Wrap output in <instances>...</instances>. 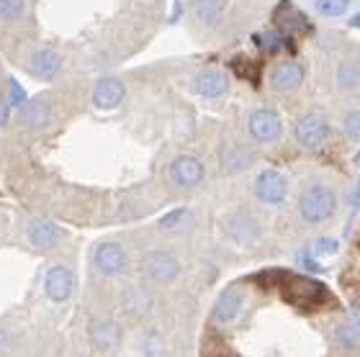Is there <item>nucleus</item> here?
<instances>
[{"mask_svg":"<svg viewBox=\"0 0 360 357\" xmlns=\"http://www.w3.org/2000/svg\"><path fill=\"white\" fill-rule=\"evenodd\" d=\"M281 296H283L285 304L299 306V309H314V306H322L330 298V290L314 278L285 275L283 283H281Z\"/></svg>","mask_w":360,"mask_h":357,"instance_id":"1","label":"nucleus"},{"mask_svg":"<svg viewBox=\"0 0 360 357\" xmlns=\"http://www.w3.org/2000/svg\"><path fill=\"white\" fill-rule=\"evenodd\" d=\"M338 211V195L335 190L322 183L309 186L299 198V214L307 223H324L330 221Z\"/></svg>","mask_w":360,"mask_h":357,"instance_id":"2","label":"nucleus"},{"mask_svg":"<svg viewBox=\"0 0 360 357\" xmlns=\"http://www.w3.org/2000/svg\"><path fill=\"white\" fill-rule=\"evenodd\" d=\"M139 270H142V278L147 283L170 285L180 275V260L167 249H150L139 262Z\"/></svg>","mask_w":360,"mask_h":357,"instance_id":"3","label":"nucleus"},{"mask_svg":"<svg viewBox=\"0 0 360 357\" xmlns=\"http://www.w3.org/2000/svg\"><path fill=\"white\" fill-rule=\"evenodd\" d=\"M90 262H93V268L103 278H119L129 270V252L121 242L105 239V242H98V245L93 247Z\"/></svg>","mask_w":360,"mask_h":357,"instance_id":"4","label":"nucleus"},{"mask_svg":"<svg viewBox=\"0 0 360 357\" xmlns=\"http://www.w3.org/2000/svg\"><path fill=\"white\" fill-rule=\"evenodd\" d=\"M23 237L39 252H54L68 242V231L49 219H29L23 226Z\"/></svg>","mask_w":360,"mask_h":357,"instance_id":"5","label":"nucleus"},{"mask_svg":"<svg viewBox=\"0 0 360 357\" xmlns=\"http://www.w3.org/2000/svg\"><path fill=\"white\" fill-rule=\"evenodd\" d=\"M62 54L52 46H34L29 54H26V60H23V67L31 77H37V80H54L57 74L62 72Z\"/></svg>","mask_w":360,"mask_h":357,"instance_id":"6","label":"nucleus"},{"mask_svg":"<svg viewBox=\"0 0 360 357\" xmlns=\"http://www.w3.org/2000/svg\"><path fill=\"white\" fill-rule=\"evenodd\" d=\"M75 293V273L70 265L57 262L44 273V296L52 304H65Z\"/></svg>","mask_w":360,"mask_h":357,"instance_id":"7","label":"nucleus"},{"mask_svg":"<svg viewBox=\"0 0 360 357\" xmlns=\"http://www.w3.org/2000/svg\"><path fill=\"white\" fill-rule=\"evenodd\" d=\"M255 198L265 206H281L285 201V195H288V178H285L281 170H263L260 175L255 178Z\"/></svg>","mask_w":360,"mask_h":357,"instance_id":"8","label":"nucleus"},{"mask_svg":"<svg viewBox=\"0 0 360 357\" xmlns=\"http://www.w3.org/2000/svg\"><path fill=\"white\" fill-rule=\"evenodd\" d=\"M296 142L307 149H319L322 144H327L330 139V121L324 119L322 113H307L296 121Z\"/></svg>","mask_w":360,"mask_h":357,"instance_id":"9","label":"nucleus"},{"mask_svg":"<svg viewBox=\"0 0 360 357\" xmlns=\"http://www.w3.org/2000/svg\"><path fill=\"white\" fill-rule=\"evenodd\" d=\"M248 131L257 144H276L283 134V124H281V116L276 111L257 108V111L250 113Z\"/></svg>","mask_w":360,"mask_h":357,"instance_id":"10","label":"nucleus"},{"mask_svg":"<svg viewBox=\"0 0 360 357\" xmlns=\"http://www.w3.org/2000/svg\"><path fill=\"white\" fill-rule=\"evenodd\" d=\"M167 175L178 188H195L201 186L206 178V167L198 157L193 155H178L167 167Z\"/></svg>","mask_w":360,"mask_h":357,"instance_id":"11","label":"nucleus"},{"mask_svg":"<svg viewBox=\"0 0 360 357\" xmlns=\"http://www.w3.org/2000/svg\"><path fill=\"white\" fill-rule=\"evenodd\" d=\"M93 105L101 108V111H113V108H119L124 103V98H127V85L119 80V77H101V80L93 85Z\"/></svg>","mask_w":360,"mask_h":357,"instance_id":"12","label":"nucleus"},{"mask_svg":"<svg viewBox=\"0 0 360 357\" xmlns=\"http://www.w3.org/2000/svg\"><path fill=\"white\" fill-rule=\"evenodd\" d=\"M18 121L26 129H31V131H41V129H46L54 121V103L46 96L31 98L29 103L18 111Z\"/></svg>","mask_w":360,"mask_h":357,"instance_id":"13","label":"nucleus"},{"mask_svg":"<svg viewBox=\"0 0 360 357\" xmlns=\"http://www.w3.org/2000/svg\"><path fill=\"white\" fill-rule=\"evenodd\" d=\"M193 90L201 98L217 100V98L229 93V74H226L224 70H217V67L201 70V72H195V77H193Z\"/></svg>","mask_w":360,"mask_h":357,"instance_id":"14","label":"nucleus"},{"mask_svg":"<svg viewBox=\"0 0 360 357\" xmlns=\"http://www.w3.org/2000/svg\"><path fill=\"white\" fill-rule=\"evenodd\" d=\"M270 88L278 90V93H293V90L301 88V82H304V67H301L299 62H281L273 67L270 72Z\"/></svg>","mask_w":360,"mask_h":357,"instance_id":"15","label":"nucleus"},{"mask_svg":"<svg viewBox=\"0 0 360 357\" xmlns=\"http://www.w3.org/2000/svg\"><path fill=\"white\" fill-rule=\"evenodd\" d=\"M88 337H90V344L96 347V350L105 352V350H113L121 339V329L116 321L111 319H93L88 327Z\"/></svg>","mask_w":360,"mask_h":357,"instance_id":"16","label":"nucleus"},{"mask_svg":"<svg viewBox=\"0 0 360 357\" xmlns=\"http://www.w3.org/2000/svg\"><path fill=\"white\" fill-rule=\"evenodd\" d=\"M242 304H245L242 290L240 288H226V290H221V296L217 298L211 316H214V321H219V324H229V321H234L237 316H240Z\"/></svg>","mask_w":360,"mask_h":357,"instance_id":"17","label":"nucleus"},{"mask_svg":"<svg viewBox=\"0 0 360 357\" xmlns=\"http://www.w3.org/2000/svg\"><path fill=\"white\" fill-rule=\"evenodd\" d=\"M226 13L224 0H195L193 3V21L201 29H217Z\"/></svg>","mask_w":360,"mask_h":357,"instance_id":"18","label":"nucleus"},{"mask_svg":"<svg viewBox=\"0 0 360 357\" xmlns=\"http://www.w3.org/2000/svg\"><path fill=\"white\" fill-rule=\"evenodd\" d=\"M29 0H0V29H15L29 21Z\"/></svg>","mask_w":360,"mask_h":357,"instance_id":"19","label":"nucleus"},{"mask_svg":"<svg viewBox=\"0 0 360 357\" xmlns=\"http://www.w3.org/2000/svg\"><path fill=\"white\" fill-rule=\"evenodd\" d=\"M335 342L342 347V350H355L360 347V311L353 309L350 311V319L342 321L338 329H335Z\"/></svg>","mask_w":360,"mask_h":357,"instance_id":"20","label":"nucleus"},{"mask_svg":"<svg viewBox=\"0 0 360 357\" xmlns=\"http://www.w3.org/2000/svg\"><path fill=\"white\" fill-rule=\"evenodd\" d=\"M121 306H124V311L131 313V316H144V313H150V309H152V296L144 288H139V285H131V288L124 290Z\"/></svg>","mask_w":360,"mask_h":357,"instance_id":"21","label":"nucleus"},{"mask_svg":"<svg viewBox=\"0 0 360 357\" xmlns=\"http://www.w3.org/2000/svg\"><path fill=\"white\" fill-rule=\"evenodd\" d=\"M335 82L342 93H355L360 90V60H342L335 72Z\"/></svg>","mask_w":360,"mask_h":357,"instance_id":"22","label":"nucleus"},{"mask_svg":"<svg viewBox=\"0 0 360 357\" xmlns=\"http://www.w3.org/2000/svg\"><path fill=\"white\" fill-rule=\"evenodd\" d=\"M226 226H229V234H232L237 242H242V245H250V242H255V239L260 237V229H257L255 219H250V216H245V214H234Z\"/></svg>","mask_w":360,"mask_h":357,"instance_id":"23","label":"nucleus"},{"mask_svg":"<svg viewBox=\"0 0 360 357\" xmlns=\"http://www.w3.org/2000/svg\"><path fill=\"white\" fill-rule=\"evenodd\" d=\"M314 8L319 15H327V18H338V15H345L347 8H350V0H314Z\"/></svg>","mask_w":360,"mask_h":357,"instance_id":"24","label":"nucleus"},{"mask_svg":"<svg viewBox=\"0 0 360 357\" xmlns=\"http://www.w3.org/2000/svg\"><path fill=\"white\" fill-rule=\"evenodd\" d=\"M342 134L353 142H360V111H350L345 113L342 119Z\"/></svg>","mask_w":360,"mask_h":357,"instance_id":"25","label":"nucleus"},{"mask_svg":"<svg viewBox=\"0 0 360 357\" xmlns=\"http://www.w3.org/2000/svg\"><path fill=\"white\" fill-rule=\"evenodd\" d=\"M6 98H8V103L13 105V108H18V111H21L23 105L29 103V100H26V90H23L15 80H8V93H6Z\"/></svg>","mask_w":360,"mask_h":357,"instance_id":"26","label":"nucleus"},{"mask_svg":"<svg viewBox=\"0 0 360 357\" xmlns=\"http://www.w3.org/2000/svg\"><path fill=\"white\" fill-rule=\"evenodd\" d=\"M186 219H188V211L186 209H175V211H170V214L162 216V219L158 221V226H160V229H165V231L178 229V226L186 221Z\"/></svg>","mask_w":360,"mask_h":357,"instance_id":"27","label":"nucleus"},{"mask_svg":"<svg viewBox=\"0 0 360 357\" xmlns=\"http://www.w3.org/2000/svg\"><path fill=\"white\" fill-rule=\"evenodd\" d=\"M338 249H340V239H335V237L316 239L314 247H311V252H314V254H335Z\"/></svg>","mask_w":360,"mask_h":357,"instance_id":"28","label":"nucleus"},{"mask_svg":"<svg viewBox=\"0 0 360 357\" xmlns=\"http://www.w3.org/2000/svg\"><path fill=\"white\" fill-rule=\"evenodd\" d=\"M11 111H13V105L8 103V98L0 93V129H6L11 124Z\"/></svg>","mask_w":360,"mask_h":357,"instance_id":"29","label":"nucleus"},{"mask_svg":"<svg viewBox=\"0 0 360 357\" xmlns=\"http://www.w3.org/2000/svg\"><path fill=\"white\" fill-rule=\"evenodd\" d=\"M353 209H360V178L355 180V188H353V201H350Z\"/></svg>","mask_w":360,"mask_h":357,"instance_id":"30","label":"nucleus"},{"mask_svg":"<svg viewBox=\"0 0 360 357\" xmlns=\"http://www.w3.org/2000/svg\"><path fill=\"white\" fill-rule=\"evenodd\" d=\"M350 26H353V29H360V13L355 15V18H350Z\"/></svg>","mask_w":360,"mask_h":357,"instance_id":"31","label":"nucleus"}]
</instances>
